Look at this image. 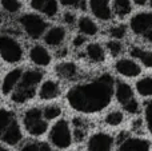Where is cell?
Here are the masks:
<instances>
[{"mask_svg":"<svg viewBox=\"0 0 152 151\" xmlns=\"http://www.w3.org/2000/svg\"><path fill=\"white\" fill-rule=\"evenodd\" d=\"M115 82L110 74H103L92 82L83 83L68 91L69 106L84 114H92L104 110L110 104L113 95Z\"/></svg>","mask_w":152,"mask_h":151,"instance_id":"obj_1","label":"cell"},{"mask_svg":"<svg viewBox=\"0 0 152 151\" xmlns=\"http://www.w3.org/2000/svg\"><path fill=\"white\" fill-rule=\"evenodd\" d=\"M43 79V72L40 70H28L21 75L15 92L12 94V100L15 103H24L34 98L36 88Z\"/></svg>","mask_w":152,"mask_h":151,"instance_id":"obj_2","label":"cell"},{"mask_svg":"<svg viewBox=\"0 0 152 151\" xmlns=\"http://www.w3.org/2000/svg\"><path fill=\"white\" fill-rule=\"evenodd\" d=\"M0 56L7 63H18L23 59V47L13 36L0 35Z\"/></svg>","mask_w":152,"mask_h":151,"instance_id":"obj_3","label":"cell"},{"mask_svg":"<svg viewBox=\"0 0 152 151\" xmlns=\"http://www.w3.org/2000/svg\"><path fill=\"white\" fill-rule=\"evenodd\" d=\"M19 23L31 39H39L47 31V21L36 13H24L19 18Z\"/></svg>","mask_w":152,"mask_h":151,"instance_id":"obj_4","label":"cell"},{"mask_svg":"<svg viewBox=\"0 0 152 151\" xmlns=\"http://www.w3.org/2000/svg\"><path fill=\"white\" fill-rule=\"evenodd\" d=\"M23 122L26 130L34 136L43 135L48 128L47 122L44 120V117H43V111L40 108H29L24 114Z\"/></svg>","mask_w":152,"mask_h":151,"instance_id":"obj_5","label":"cell"},{"mask_svg":"<svg viewBox=\"0 0 152 151\" xmlns=\"http://www.w3.org/2000/svg\"><path fill=\"white\" fill-rule=\"evenodd\" d=\"M50 139L59 149H67V147L71 146L72 134H71V128H69L68 122L64 119L56 122L53 125V127L51 128Z\"/></svg>","mask_w":152,"mask_h":151,"instance_id":"obj_6","label":"cell"},{"mask_svg":"<svg viewBox=\"0 0 152 151\" xmlns=\"http://www.w3.org/2000/svg\"><path fill=\"white\" fill-rule=\"evenodd\" d=\"M131 29L134 34L144 36L152 29V12H140L136 13L131 19Z\"/></svg>","mask_w":152,"mask_h":151,"instance_id":"obj_7","label":"cell"},{"mask_svg":"<svg viewBox=\"0 0 152 151\" xmlns=\"http://www.w3.org/2000/svg\"><path fill=\"white\" fill-rule=\"evenodd\" d=\"M113 146V139L105 133H97L89 138L88 151H111Z\"/></svg>","mask_w":152,"mask_h":151,"instance_id":"obj_8","label":"cell"},{"mask_svg":"<svg viewBox=\"0 0 152 151\" xmlns=\"http://www.w3.org/2000/svg\"><path fill=\"white\" fill-rule=\"evenodd\" d=\"M89 10L95 18L103 21H107L112 18V8L110 0H89Z\"/></svg>","mask_w":152,"mask_h":151,"instance_id":"obj_9","label":"cell"},{"mask_svg":"<svg viewBox=\"0 0 152 151\" xmlns=\"http://www.w3.org/2000/svg\"><path fill=\"white\" fill-rule=\"evenodd\" d=\"M115 70L120 75L127 78H135L137 75H140L142 72V67L136 63V62L131 60V59H120L116 62Z\"/></svg>","mask_w":152,"mask_h":151,"instance_id":"obj_10","label":"cell"},{"mask_svg":"<svg viewBox=\"0 0 152 151\" xmlns=\"http://www.w3.org/2000/svg\"><path fill=\"white\" fill-rule=\"evenodd\" d=\"M151 143L142 138H127L120 143L118 151H150Z\"/></svg>","mask_w":152,"mask_h":151,"instance_id":"obj_11","label":"cell"},{"mask_svg":"<svg viewBox=\"0 0 152 151\" xmlns=\"http://www.w3.org/2000/svg\"><path fill=\"white\" fill-rule=\"evenodd\" d=\"M29 59L36 66L45 67L51 63V55L43 45H34L29 50Z\"/></svg>","mask_w":152,"mask_h":151,"instance_id":"obj_12","label":"cell"},{"mask_svg":"<svg viewBox=\"0 0 152 151\" xmlns=\"http://www.w3.org/2000/svg\"><path fill=\"white\" fill-rule=\"evenodd\" d=\"M21 75H23V71L20 68H13L5 75L4 80L1 83V92L4 95H8L10 92H12V90L18 86Z\"/></svg>","mask_w":152,"mask_h":151,"instance_id":"obj_13","label":"cell"},{"mask_svg":"<svg viewBox=\"0 0 152 151\" xmlns=\"http://www.w3.org/2000/svg\"><path fill=\"white\" fill-rule=\"evenodd\" d=\"M66 29L63 27H52L44 35V42L51 47H58L66 39Z\"/></svg>","mask_w":152,"mask_h":151,"instance_id":"obj_14","label":"cell"},{"mask_svg":"<svg viewBox=\"0 0 152 151\" xmlns=\"http://www.w3.org/2000/svg\"><path fill=\"white\" fill-rule=\"evenodd\" d=\"M21 130H20V126L19 123L16 122V119L11 123V126L7 128V131L4 133V135L1 136V141L5 142L7 144H11V146H15L18 144L19 142L21 141Z\"/></svg>","mask_w":152,"mask_h":151,"instance_id":"obj_15","label":"cell"},{"mask_svg":"<svg viewBox=\"0 0 152 151\" xmlns=\"http://www.w3.org/2000/svg\"><path fill=\"white\" fill-rule=\"evenodd\" d=\"M59 94H60V87L53 80H45L39 91V96L42 99H44V100H50V99L56 98Z\"/></svg>","mask_w":152,"mask_h":151,"instance_id":"obj_16","label":"cell"},{"mask_svg":"<svg viewBox=\"0 0 152 151\" xmlns=\"http://www.w3.org/2000/svg\"><path fill=\"white\" fill-rule=\"evenodd\" d=\"M115 95L118 102H120L121 104H126L127 102L134 99V91H132L131 86H128L127 83L118 82L115 87Z\"/></svg>","mask_w":152,"mask_h":151,"instance_id":"obj_17","label":"cell"},{"mask_svg":"<svg viewBox=\"0 0 152 151\" xmlns=\"http://www.w3.org/2000/svg\"><path fill=\"white\" fill-rule=\"evenodd\" d=\"M86 52H87L88 59L92 60L94 63H102L105 59L104 50H103V47L100 44H97V43H91V44H88Z\"/></svg>","mask_w":152,"mask_h":151,"instance_id":"obj_18","label":"cell"},{"mask_svg":"<svg viewBox=\"0 0 152 151\" xmlns=\"http://www.w3.org/2000/svg\"><path fill=\"white\" fill-rule=\"evenodd\" d=\"M79 29H80L81 34L87 35V36H94L97 34L99 28H97L96 23H95L92 19H89L88 16H83V18L79 19Z\"/></svg>","mask_w":152,"mask_h":151,"instance_id":"obj_19","label":"cell"},{"mask_svg":"<svg viewBox=\"0 0 152 151\" xmlns=\"http://www.w3.org/2000/svg\"><path fill=\"white\" fill-rule=\"evenodd\" d=\"M56 72L63 79H72L77 74V67L72 62H63L56 67Z\"/></svg>","mask_w":152,"mask_h":151,"instance_id":"obj_20","label":"cell"},{"mask_svg":"<svg viewBox=\"0 0 152 151\" xmlns=\"http://www.w3.org/2000/svg\"><path fill=\"white\" fill-rule=\"evenodd\" d=\"M112 10H113V12H115V15H118L119 18H124V16L128 15L132 10L131 0H113Z\"/></svg>","mask_w":152,"mask_h":151,"instance_id":"obj_21","label":"cell"},{"mask_svg":"<svg viewBox=\"0 0 152 151\" xmlns=\"http://www.w3.org/2000/svg\"><path fill=\"white\" fill-rule=\"evenodd\" d=\"M131 55L134 58H136L137 60H140L145 67L148 68H152V52L151 51H147V50H143V48H132L131 51Z\"/></svg>","mask_w":152,"mask_h":151,"instance_id":"obj_22","label":"cell"},{"mask_svg":"<svg viewBox=\"0 0 152 151\" xmlns=\"http://www.w3.org/2000/svg\"><path fill=\"white\" fill-rule=\"evenodd\" d=\"M13 120H15V117H13L12 112L5 108H0V139Z\"/></svg>","mask_w":152,"mask_h":151,"instance_id":"obj_23","label":"cell"},{"mask_svg":"<svg viewBox=\"0 0 152 151\" xmlns=\"http://www.w3.org/2000/svg\"><path fill=\"white\" fill-rule=\"evenodd\" d=\"M136 90L142 96H152V76H145L136 83Z\"/></svg>","mask_w":152,"mask_h":151,"instance_id":"obj_24","label":"cell"},{"mask_svg":"<svg viewBox=\"0 0 152 151\" xmlns=\"http://www.w3.org/2000/svg\"><path fill=\"white\" fill-rule=\"evenodd\" d=\"M61 114V108L56 104H51V106H47L44 110H43V117L47 120H53L58 117H60Z\"/></svg>","mask_w":152,"mask_h":151,"instance_id":"obj_25","label":"cell"},{"mask_svg":"<svg viewBox=\"0 0 152 151\" xmlns=\"http://www.w3.org/2000/svg\"><path fill=\"white\" fill-rule=\"evenodd\" d=\"M0 3H1V7L10 13L19 12L21 8V3L19 0H0Z\"/></svg>","mask_w":152,"mask_h":151,"instance_id":"obj_26","label":"cell"},{"mask_svg":"<svg viewBox=\"0 0 152 151\" xmlns=\"http://www.w3.org/2000/svg\"><path fill=\"white\" fill-rule=\"evenodd\" d=\"M124 119V115L120 111H112L105 117V123L110 126H119Z\"/></svg>","mask_w":152,"mask_h":151,"instance_id":"obj_27","label":"cell"},{"mask_svg":"<svg viewBox=\"0 0 152 151\" xmlns=\"http://www.w3.org/2000/svg\"><path fill=\"white\" fill-rule=\"evenodd\" d=\"M127 34V27L123 26V24H119V26H113L112 28L110 29V35L113 37L115 40H120L126 36Z\"/></svg>","mask_w":152,"mask_h":151,"instance_id":"obj_28","label":"cell"},{"mask_svg":"<svg viewBox=\"0 0 152 151\" xmlns=\"http://www.w3.org/2000/svg\"><path fill=\"white\" fill-rule=\"evenodd\" d=\"M42 12L48 18H53L58 13V0H48V3L43 8Z\"/></svg>","mask_w":152,"mask_h":151,"instance_id":"obj_29","label":"cell"},{"mask_svg":"<svg viewBox=\"0 0 152 151\" xmlns=\"http://www.w3.org/2000/svg\"><path fill=\"white\" fill-rule=\"evenodd\" d=\"M107 48H108V51H110V54L112 56L120 55L121 51H123V45H121V43L119 42V40H111V42H108Z\"/></svg>","mask_w":152,"mask_h":151,"instance_id":"obj_30","label":"cell"},{"mask_svg":"<svg viewBox=\"0 0 152 151\" xmlns=\"http://www.w3.org/2000/svg\"><path fill=\"white\" fill-rule=\"evenodd\" d=\"M74 125H75V138L77 139V141H81L83 136H84L86 126H84V123H83V120L81 119H75Z\"/></svg>","mask_w":152,"mask_h":151,"instance_id":"obj_31","label":"cell"},{"mask_svg":"<svg viewBox=\"0 0 152 151\" xmlns=\"http://www.w3.org/2000/svg\"><path fill=\"white\" fill-rule=\"evenodd\" d=\"M144 114H145V123H147V127L152 134V100L145 103Z\"/></svg>","mask_w":152,"mask_h":151,"instance_id":"obj_32","label":"cell"},{"mask_svg":"<svg viewBox=\"0 0 152 151\" xmlns=\"http://www.w3.org/2000/svg\"><path fill=\"white\" fill-rule=\"evenodd\" d=\"M61 5L64 7H76L80 10H86V1L84 0H60Z\"/></svg>","mask_w":152,"mask_h":151,"instance_id":"obj_33","label":"cell"},{"mask_svg":"<svg viewBox=\"0 0 152 151\" xmlns=\"http://www.w3.org/2000/svg\"><path fill=\"white\" fill-rule=\"evenodd\" d=\"M123 107L127 112H129V114H137V112H139V103L135 100V98L131 99L129 102H127L126 104H123Z\"/></svg>","mask_w":152,"mask_h":151,"instance_id":"obj_34","label":"cell"},{"mask_svg":"<svg viewBox=\"0 0 152 151\" xmlns=\"http://www.w3.org/2000/svg\"><path fill=\"white\" fill-rule=\"evenodd\" d=\"M48 3V0H31V7L36 11H40L42 12L43 8L45 7V4Z\"/></svg>","mask_w":152,"mask_h":151,"instance_id":"obj_35","label":"cell"},{"mask_svg":"<svg viewBox=\"0 0 152 151\" xmlns=\"http://www.w3.org/2000/svg\"><path fill=\"white\" fill-rule=\"evenodd\" d=\"M63 21L66 24H74L75 21H76V16H75V13H72V12H66L63 15Z\"/></svg>","mask_w":152,"mask_h":151,"instance_id":"obj_36","label":"cell"},{"mask_svg":"<svg viewBox=\"0 0 152 151\" xmlns=\"http://www.w3.org/2000/svg\"><path fill=\"white\" fill-rule=\"evenodd\" d=\"M84 43H86V36H83V35H76L74 37V40H72V44H74V47H76V48L81 47Z\"/></svg>","mask_w":152,"mask_h":151,"instance_id":"obj_37","label":"cell"},{"mask_svg":"<svg viewBox=\"0 0 152 151\" xmlns=\"http://www.w3.org/2000/svg\"><path fill=\"white\" fill-rule=\"evenodd\" d=\"M21 151H39V144L35 142H29L21 149Z\"/></svg>","mask_w":152,"mask_h":151,"instance_id":"obj_38","label":"cell"},{"mask_svg":"<svg viewBox=\"0 0 152 151\" xmlns=\"http://www.w3.org/2000/svg\"><path fill=\"white\" fill-rule=\"evenodd\" d=\"M39 151H52L48 143H40L39 144Z\"/></svg>","mask_w":152,"mask_h":151,"instance_id":"obj_39","label":"cell"},{"mask_svg":"<svg viewBox=\"0 0 152 151\" xmlns=\"http://www.w3.org/2000/svg\"><path fill=\"white\" fill-rule=\"evenodd\" d=\"M143 37H144V39L147 40L148 43H151V44H152V29H151L150 32H147V34H145V35H144V36H143Z\"/></svg>","mask_w":152,"mask_h":151,"instance_id":"obj_40","label":"cell"},{"mask_svg":"<svg viewBox=\"0 0 152 151\" xmlns=\"http://www.w3.org/2000/svg\"><path fill=\"white\" fill-rule=\"evenodd\" d=\"M134 1H135V4H137V5H144L148 0H134Z\"/></svg>","mask_w":152,"mask_h":151,"instance_id":"obj_41","label":"cell"},{"mask_svg":"<svg viewBox=\"0 0 152 151\" xmlns=\"http://www.w3.org/2000/svg\"><path fill=\"white\" fill-rule=\"evenodd\" d=\"M0 151H10L7 149V147H4V146H1V144H0Z\"/></svg>","mask_w":152,"mask_h":151,"instance_id":"obj_42","label":"cell"},{"mask_svg":"<svg viewBox=\"0 0 152 151\" xmlns=\"http://www.w3.org/2000/svg\"><path fill=\"white\" fill-rule=\"evenodd\" d=\"M150 5H151V8H152V0H150Z\"/></svg>","mask_w":152,"mask_h":151,"instance_id":"obj_43","label":"cell"}]
</instances>
